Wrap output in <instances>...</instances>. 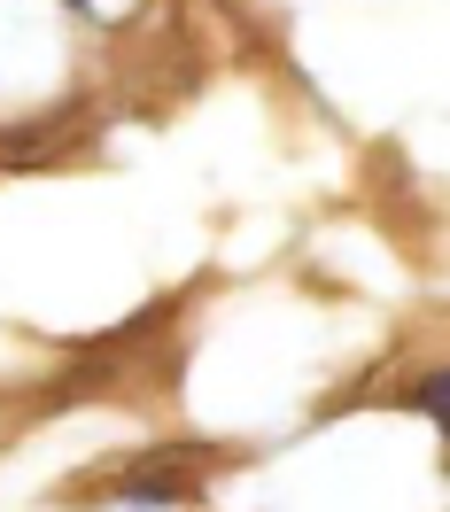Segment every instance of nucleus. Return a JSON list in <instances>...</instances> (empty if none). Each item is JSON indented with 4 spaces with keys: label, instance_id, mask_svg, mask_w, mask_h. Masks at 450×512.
<instances>
[{
    "label": "nucleus",
    "instance_id": "obj_2",
    "mask_svg": "<svg viewBox=\"0 0 450 512\" xmlns=\"http://www.w3.org/2000/svg\"><path fill=\"white\" fill-rule=\"evenodd\" d=\"M443 396H450L443 373H419V388H412V404H419V412H427V419H443Z\"/></svg>",
    "mask_w": 450,
    "mask_h": 512
},
{
    "label": "nucleus",
    "instance_id": "obj_1",
    "mask_svg": "<svg viewBox=\"0 0 450 512\" xmlns=\"http://www.w3.org/2000/svg\"><path fill=\"white\" fill-rule=\"evenodd\" d=\"M187 497V474H171V466H132V474L109 481V505H125V512H171Z\"/></svg>",
    "mask_w": 450,
    "mask_h": 512
}]
</instances>
